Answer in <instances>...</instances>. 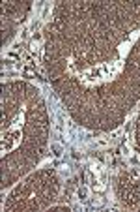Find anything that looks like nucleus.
I'll use <instances>...</instances> for the list:
<instances>
[{
    "mask_svg": "<svg viewBox=\"0 0 140 212\" xmlns=\"http://www.w3.org/2000/svg\"><path fill=\"white\" fill-rule=\"evenodd\" d=\"M51 148H52V152H54V156L58 158V156H62V146H60V144H51Z\"/></svg>",
    "mask_w": 140,
    "mask_h": 212,
    "instance_id": "1",
    "label": "nucleus"
},
{
    "mask_svg": "<svg viewBox=\"0 0 140 212\" xmlns=\"http://www.w3.org/2000/svg\"><path fill=\"white\" fill-rule=\"evenodd\" d=\"M79 197H80V199H86V188H80V190H79Z\"/></svg>",
    "mask_w": 140,
    "mask_h": 212,
    "instance_id": "2",
    "label": "nucleus"
}]
</instances>
